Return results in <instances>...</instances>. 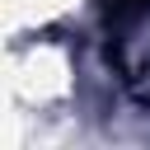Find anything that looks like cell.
Here are the masks:
<instances>
[{"label": "cell", "instance_id": "6da1fadb", "mask_svg": "<svg viewBox=\"0 0 150 150\" xmlns=\"http://www.w3.org/2000/svg\"><path fill=\"white\" fill-rule=\"evenodd\" d=\"M141 19H150V0H108V23L112 28H131Z\"/></svg>", "mask_w": 150, "mask_h": 150}]
</instances>
